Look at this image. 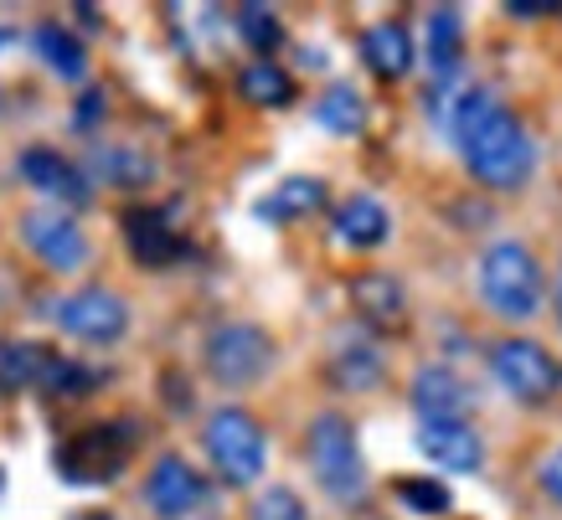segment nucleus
<instances>
[{"label": "nucleus", "mask_w": 562, "mask_h": 520, "mask_svg": "<svg viewBox=\"0 0 562 520\" xmlns=\"http://www.w3.org/2000/svg\"><path fill=\"white\" fill-rule=\"evenodd\" d=\"M506 11H512V16H558L562 5H552V0H512Z\"/></svg>", "instance_id": "obj_31"}, {"label": "nucleus", "mask_w": 562, "mask_h": 520, "mask_svg": "<svg viewBox=\"0 0 562 520\" xmlns=\"http://www.w3.org/2000/svg\"><path fill=\"white\" fill-rule=\"evenodd\" d=\"M315 118H321L330 135H361V124H367V103H361V93L351 83H336L321 103H315Z\"/></svg>", "instance_id": "obj_25"}, {"label": "nucleus", "mask_w": 562, "mask_h": 520, "mask_svg": "<svg viewBox=\"0 0 562 520\" xmlns=\"http://www.w3.org/2000/svg\"><path fill=\"white\" fill-rule=\"evenodd\" d=\"M330 382L341 392H372L382 382V351L361 330H336L330 340Z\"/></svg>", "instance_id": "obj_13"}, {"label": "nucleus", "mask_w": 562, "mask_h": 520, "mask_svg": "<svg viewBox=\"0 0 562 520\" xmlns=\"http://www.w3.org/2000/svg\"><path fill=\"white\" fill-rule=\"evenodd\" d=\"M145 505H150L160 520H181V516H191L196 505H206V479L191 470L187 459L166 453V459H155L150 479H145Z\"/></svg>", "instance_id": "obj_10"}, {"label": "nucleus", "mask_w": 562, "mask_h": 520, "mask_svg": "<svg viewBox=\"0 0 562 520\" xmlns=\"http://www.w3.org/2000/svg\"><path fill=\"white\" fill-rule=\"evenodd\" d=\"M206 459H212V470L227 479V485H254L263 464H269V443H263V428H258L254 412H243V407H217L212 418H206Z\"/></svg>", "instance_id": "obj_4"}, {"label": "nucleus", "mask_w": 562, "mask_h": 520, "mask_svg": "<svg viewBox=\"0 0 562 520\" xmlns=\"http://www.w3.org/2000/svg\"><path fill=\"white\" fill-rule=\"evenodd\" d=\"M491 371H495V382L527 407L552 403L558 386H562V366L537 346V340H501L491 351Z\"/></svg>", "instance_id": "obj_6"}, {"label": "nucleus", "mask_w": 562, "mask_h": 520, "mask_svg": "<svg viewBox=\"0 0 562 520\" xmlns=\"http://www.w3.org/2000/svg\"><path fill=\"white\" fill-rule=\"evenodd\" d=\"M238 36L258 52V57H269V52L284 42V26H279V16H273L269 5H243L238 11Z\"/></svg>", "instance_id": "obj_26"}, {"label": "nucleus", "mask_w": 562, "mask_h": 520, "mask_svg": "<svg viewBox=\"0 0 562 520\" xmlns=\"http://www.w3.org/2000/svg\"><path fill=\"white\" fill-rule=\"evenodd\" d=\"M443 124H449V135H454L464 166H470V176L480 185H491V191L527 185L531 166H537L531 135L521 129V118L506 114L485 88H464L460 103H449Z\"/></svg>", "instance_id": "obj_1"}, {"label": "nucleus", "mask_w": 562, "mask_h": 520, "mask_svg": "<svg viewBox=\"0 0 562 520\" xmlns=\"http://www.w3.org/2000/svg\"><path fill=\"white\" fill-rule=\"evenodd\" d=\"M52 319H57L72 340L109 346V340L124 336V325H130V304H124L114 289H78V294H68V299L52 304Z\"/></svg>", "instance_id": "obj_8"}, {"label": "nucleus", "mask_w": 562, "mask_h": 520, "mask_svg": "<svg viewBox=\"0 0 562 520\" xmlns=\"http://www.w3.org/2000/svg\"><path fill=\"white\" fill-rule=\"evenodd\" d=\"M47 361H52V351H42V346H32V340H11V346H0V386H5V392L42 386Z\"/></svg>", "instance_id": "obj_24"}, {"label": "nucleus", "mask_w": 562, "mask_h": 520, "mask_svg": "<svg viewBox=\"0 0 562 520\" xmlns=\"http://www.w3.org/2000/svg\"><path fill=\"white\" fill-rule=\"evenodd\" d=\"M273 366V340L258 325H217L206 336V371L222 386H248Z\"/></svg>", "instance_id": "obj_7"}, {"label": "nucleus", "mask_w": 562, "mask_h": 520, "mask_svg": "<svg viewBox=\"0 0 562 520\" xmlns=\"http://www.w3.org/2000/svg\"><path fill=\"white\" fill-rule=\"evenodd\" d=\"M310 470L321 479V489L330 500L357 505L367 495V464H361L357 449V428L341 418V412H321L310 422Z\"/></svg>", "instance_id": "obj_3"}, {"label": "nucleus", "mask_w": 562, "mask_h": 520, "mask_svg": "<svg viewBox=\"0 0 562 520\" xmlns=\"http://www.w3.org/2000/svg\"><path fill=\"white\" fill-rule=\"evenodd\" d=\"M413 407H418L424 418L464 422V412L475 407V386L449 366H418L413 371Z\"/></svg>", "instance_id": "obj_12"}, {"label": "nucleus", "mask_w": 562, "mask_h": 520, "mask_svg": "<svg viewBox=\"0 0 562 520\" xmlns=\"http://www.w3.org/2000/svg\"><path fill=\"white\" fill-rule=\"evenodd\" d=\"M36 52H42V63H47L57 78H68V83H78L88 72V52L83 42L72 32H63V26H36Z\"/></svg>", "instance_id": "obj_23"}, {"label": "nucleus", "mask_w": 562, "mask_h": 520, "mask_svg": "<svg viewBox=\"0 0 562 520\" xmlns=\"http://www.w3.org/2000/svg\"><path fill=\"white\" fill-rule=\"evenodd\" d=\"M397 500L408 505L413 516H443V510H449V489H443L434 474H424V479H397Z\"/></svg>", "instance_id": "obj_28"}, {"label": "nucleus", "mask_w": 562, "mask_h": 520, "mask_svg": "<svg viewBox=\"0 0 562 520\" xmlns=\"http://www.w3.org/2000/svg\"><path fill=\"white\" fill-rule=\"evenodd\" d=\"M124 242H130V252H135V263H145V269H166L176 252H181L166 212H150V206L124 212Z\"/></svg>", "instance_id": "obj_15"}, {"label": "nucleus", "mask_w": 562, "mask_h": 520, "mask_svg": "<svg viewBox=\"0 0 562 520\" xmlns=\"http://www.w3.org/2000/svg\"><path fill=\"white\" fill-rule=\"evenodd\" d=\"M248 520H310V516H305V500H300L290 485H269L254 500Z\"/></svg>", "instance_id": "obj_29"}, {"label": "nucleus", "mask_w": 562, "mask_h": 520, "mask_svg": "<svg viewBox=\"0 0 562 520\" xmlns=\"http://www.w3.org/2000/svg\"><path fill=\"white\" fill-rule=\"evenodd\" d=\"M21 176L36 185V191H47V196H57V202L68 206H88V196H93V185H88V176L72 160H63L57 150H26L21 155Z\"/></svg>", "instance_id": "obj_14"}, {"label": "nucleus", "mask_w": 562, "mask_h": 520, "mask_svg": "<svg viewBox=\"0 0 562 520\" xmlns=\"http://www.w3.org/2000/svg\"><path fill=\"white\" fill-rule=\"evenodd\" d=\"M351 304H357V315L367 325H403V284L392 279V273H357L351 279Z\"/></svg>", "instance_id": "obj_16"}, {"label": "nucleus", "mask_w": 562, "mask_h": 520, "mask_svg": "<svg viewBox=\"0 0 562 520\" xmlns=\"http://www.w3.org/2000/svg\"><path fill=\"white\" fill-rule=\"evenodd\" d=\"M460 52H464V21L454 5H439L434 16H428V68L439 83H449L454 72H460Z\"/></svg>", "instance_id": "obj_20"}, {"label": "nucleus", "mask_w": 562, "mask_h": 520, "mask_svg": "<svg viewBox=\"0 0 562 520\" xmlns=\"http://www.w3.org/2000/svg\"><path fill=\"white\" fill-rule=\"evenodd\" d=\"M238 88H243V99L258 103V109H284V103H294V78L279 68V63H269V57H263V63H248Z\"/></svg>", "instance_id": "obj_22"}, {"label": "nucleus", "mask_w": 562, "mask_h": 520, "mask_svg": "<svg viewBox=\"0 0 562 520\" xmlns=\"http://www.w3.org/2000/svg\"><path fill=\"white\" fill-rule=\"evenodd\" d=\"M21 237H26V248L57 273H72L83 269L88 258V242H83V227L68 217V212H26L21 217Z\"/></svg>", "instance_id": "obj_9"}, {"label": "nucleus", "mask_w": 562, "mask_h": 520, "mask_svg": "<svg viewBox=\"0 0 562 520\" xmlns=\"http://www.w3.org/2000/svg\"><path fill=\"white\" fill-rule=\"evenodd\" d=\"M361 57H367V68L376 78H403L413 68V36L408 26H397V21H382L372 32L361 36Z\"/></svg>", "instance_id": "obj_18"}, {"label": "nucleus", "mask_w": 562, "mask_h": 520, "mask_svg": "<svg viewBox=\"0 0 562 520\" xmlns=\"http://www.w3.org/2000/svg\"><path fill=\"white\" fill-rule=\"evenodd\" d=\"M99 114H103V93L93 88V93H83V109H78V129H88V124H93Z\"/></svg>", "instance_id": "obj_32"}, {"label": "nucleus", "mask_w": 562, "mask_h": 520, "mask_svg": "<svg viewBox=\"0 0 562 520\" xmlns=\"http://www.w3.org/2000/svg\"><path fill=\"white\" fill-rule=\"evenodd\" d=\"M558 319H562V269H558Z\"/></svg>", "instance_id": "obj_33"}, {"label": "nucleus", "mask_w": 562, "mask_h": 520, "mask_svg": "<svg viewBox=\"0 0 562 520\" xmlns=\"http://www.w3.org/2000/svg\"><path fill=\"white\" fill-rule=\"evenodd\" d=\"M387 233H392V217L376 196H351V202H341V212H336V237L351 242V248H382Z\"/></svg>", "instance_id": "obj_17"}, {"label": "nucleus", "mask_w": 562, "mask_h": 520, "mask_svg": "<svg viewBox=\"0 0 562 520\" xmlns=\"http://www.w3.org/2000/svg\"><path fill=\"white\" fill-rule=\"evenodd\" d=\"M418 453L443 474H475L485 464V443H480L475 428L470 422H443V418L418 422Z\"/></svg>", "instance_id": "obj_11"}, {"label": "nucleus", "mask_w": 562, "mask_h": 520, "mask_svg": "<svg viewBox=\"0 0 562 520\" xmlns=\"http://www.w3.org/2000/svg\"><path fill=\"white\" fill-rule=\"evenodd\" d=\"M480 294L501 319H531L542 309V269L527 242H495L480 258Z\"/></svg>", "instance_id": "obj_2"}, {"label": "nucleus", "mask_w": 562, "mask_h": 520, "mask_svg": "<svg viewBox=\"0 0 562 520\" xmlns=\"http://www.w3.org/2000/svg\"><path fill=\"white\" fill-rule=\"evenodd\" d=\"M88 170L103 185H124V191L155 181V160L145 150H135V145H99V150L88 155Z\"/></svg>", "instance_id": "obj_19"}, {"label": "nucleus", "mask_w": 562, "mask_h": 520, "mask_svg": "<svg viewBox=\"0 0 562 520\" xmlns=\"http://www.w3.org/2000/svg\"><path fill=\"white\" fill-rule=\"evenodd\" d=\"M130 453H135V422H99L72 438L68 449H57V470L72 485H109L130 464Z\"/></svg>", "instance_id": "obj_5"}, {"label": "nucleus", "mask_w": 562, "mask_h": 520, "mask_svg": "<svg viewBox=\"0 0 562 520\" xmlns=\"http://www.w3.org/2000/svg\"><path fill=\"white\" fill-rule=\"evenodd\" d=\"M537 485H542L547 500H558V505H562V449L542 453V464H537Z\"/></svg>", "instance_id": "obj_30"}, {"label": "nucleus", "mask_w": 562, "mask_h": 520, "mask_svg": "<svg viewBox=\"0 0 562 520\" xmlns=\"http://www.w3.org/2000/svg\"><path fill=\"white\" fill-rule=\"evenodd\" d=\"M93 382H99V371L78 366V361H68V355H52L47 371H42V386H47V392H57V397H83Z\"/></svg>", "instance_id": "obj_27"}, {"label": "nucleus", "mask_w": 562, "mask_h": 520, "mask_svg": "<svg viewBox=\"0 0 562 520\" xmlns=\"http://www.w3.org/2000/svg\"><path fill=\"white\" fill-rule=\"evenodd\" d=\"M325 206V181L315 176H290L284 185H273V196L258 202V217L263 222H294V217H310Z\"/></svg>", "instance_id": "obj_21"}]
</instances>
